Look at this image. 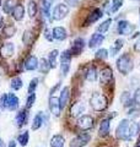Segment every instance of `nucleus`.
I'll return each instance as SVG.
<instances>
[{
	"instance_id": "1",
	"label": "nucleus",
	"mask_w": 140,
	"mask_h": 147,
	"mask_svg": "<svg viewBox=\"0 0 140 147\" xmlns=\"http://www.w3.org/2000/svg\"><path fill=\"white\" fill-rule=\"evenodd\" d=\"M117 69L122 75H128L133 71L134 69V61L133 58L129 54H123L117 59Z\"/></svg>"
},
{
	"instance_id": "2",
	"label": "nucleus",
	"mask_w": 140,
	"mask_h": 147,
	"mask_svg": "<svg viewBox=\"0 0 140 147\" xmlns=\"http://www.w3.org/2000/svg\"><path fill=\"white\" fill-rule=\"evenodd\" d=\"M90 104L92 109L96 112H103L108 107V100H107L105 94L100 93V92H95L90 98Z\"/></svg>"
},
{
	"instance_id": "3",
	"label": "nucleus",
	"mask_w": 140,
	"mask_h": 147,
	"mask_svg": "<svg viewBox=\"0 0 140 147\" xmlns=\"http://www.w3.org/2000/svg\"><path fill=\"white\" fill-rule=\"evenodd\" d=\"M129 126H130V123L128 119L120 120V123L118 124V126L116 129V136L119 140H123V141L130 140L129 139Z\"/></svg>"
},
{
	"instance_id": "4",
	"label": "nucleus",
	"mask_w": 140,
	"mask_h": 147,
	"mask_svg": "<svg viewBox=\"0 0 140 147\" xmlns=\"http://www.w3.org/2000/svg\"><path fill=\"white\" fill-rule=\"evenodd\" d=\"M68 13H69V6L65 5V4H58V5L54 6L52 11V18L55 21H60L64 17H67Z\"/></svg>"
},
{
	"instance_id": "5",
	"label": "nucleus",
	"mask_w": 140,
	"mask_h": 147,
	"mask_svg": "<svg viewBox=\"0 0 140 147\" xmlns=\"http://www.w3.org/2000/svg\"><path fill=\"white\" fill-rule=\"evenodd\" d=\"M91 140V136L86 134V132H84V134H80L77 135L76 137H74V139L70 141V147H85L88 142Z\"/></svg>"
},
{
	"instance_id": "6",
	"label": "nucleus",
	"mask_w": 140,
	"mask_h": 147,
	"mask_svg": "<svg viewBox=\"0 0 140 147\" xmlns=\"http://www.w3.org/2000/svg\"><path fill=\"white\" fill-rule=\"evenodd\" d=\"M135 30V26L133 24H130L129 21H119L118 22V26H117V32H118L119 34H130L133 33V31Z\"/></svg>"
},
{
	"instance_id": "7",
	"label": "nucleus",
	"mask_w": 140,
	"mask_h": 147,
	"mask_svg": "<svg viewBox=\"0 0 140 147\" xmlns=\"http://www.w3.org/2000/svg\"><path fill=\"white\" fill-rule=\"evenodd\" d=\"M77 126L81 129V130H90V129L93 126V118L91 115H81L77 119Z\"/></svg>"
},
{
	"instance_id": "8",
	"label": "nucleus",
	"mask_w": 140,
	"mask_h": 147,
	"mask_svg": "<svg viewBox=\"0 0 140 147\" xmlns=\"http://www.w3.org/2000/svg\"><path fill=\"white\" fill-rule=\"evenodd\" d=\"M14 53H15V45H14V43H4L1 47H0V55L4 58V59H9L11 58Z\"/></svg>"
},
{
	"instance_id": "9",
	"label": "nucleus",
	"mask_w": 140,
	"mask_h": 147,
	"mask_svg": "<svg viewBox=\"0 0 140 147\" xmlns=\"http://www.w3.org/2000/svg\"><path fill=\"white\" fill-rule=\"evenodd\" d=\"M49 110L54 117L60 115L62 108H60V104H59V98L54 97V96H50L49 97Z\"/></svg>"
},
{
	"instance_id": "10",
	"label": "nucleus",
	"mask_w": 140,
	"mask_h": 147,
	"mask_svg": "<svg viewBox=\"0 0 140 147\" xmlns=\"http://www.w3.org/2000/svg\"><path fill=\"white\" fill-rule=\"evenodd\" d=\"M84 48H85V40L82 38H76L74 40L71 49H69V50L71 53V55H80L82 53Z\"/></svg>"
},
{
	"instance_id": "11",
	"label": "nucleus",
	"mask_w": 140,
	"mask_h": 147,
	"mask_svg": "<svg viewBox=\"0 0 140 147\" xmlns=\"http://www.w3.org/2000/svg\"><path fill=\"white\" fill-rule=\"evenodd\" d=\"M103 40H105V36L103 34H101V33H93L91 36L90 40H88V47H90L91 49L97 48V47H100V45L103 43Z\"/></svg>"
},
{
	"instance_id": "12",
	"label": "nucleus",
	"mask_w": 140,
	"mask_h": 147,
	"mask_svg": "<svg viewBox=\"0 0 140 147\" xmlns=\"http://www.w3.org/2000/svg\"><path fill=\"white\" fill-rule=\"evenodd\" d=\"M84 112H85V104H84L82 102L74 103L71 105V109H70V114H71V117H74V118L81 117Z\"/></svg>"
},
{
	"instance_id": "13",
	"label": "nucleus",
	"mask_w": 140,
	"mask_h": 147,
	"mask_svg": "<svg viewBox=\"0 0 140 147\" xmlns=\"http://www.w3.org/2000/svg\"><path fill=\"white\" fill-rule=\"evenodd\" d=\"M69 98H70V88L69 87H64L62 92H60V97H59V104H60V108L62 109L67 107Z\"/></svg>"
},
{
	"instance_id": "14",
	"label": "nucleus",
	"mask_w": 140,
	"mask_h": 147,
	"mask_svg": "<svg viewBox=\"0 0 140 147\" xmlns=\"http://www.w3.org/2000/svg\"><path fill=\"white\" fill-rule=\"evenodd\" d=\"M52 32H53V38L57 40H64V39H67V37H68V32L64 27H60V26L54 27Z\"/></svg>"
},
{
	"instance_id": "15",
	"label": "nucleus",
	"mask_w": 140,
	"mask_h": 147,
	"mask_svg": "<svg viewBox=\"0 0 140 147\" xmlns=\"http://www.w3.org/2000/svg\"><path fill=\"white\" fill-rule=\"evenodd\" d=\"M27 119H29V113H27V110L26 109H21L20 112L17 113V115H16V125L18 127H22L25 124L27 123Z\"/></svg>"
},
{
	"instance_id": "16",
	"label": "nucleus",
	"mask_w": 140,
	"mask_h": 147,
	"mask_svg": "<svg viewBox=\"0 0 140 147\" xmlns=\"http://www.w3.org/2000/svg\"><path fill=\"white\" fill-rule=\"evenodd\" d=\"M109 129H111V123L109 119H103L100 123V129H99V135L101 137H106L109 134Z\"/></svg>"
},
{
	"instance_id": "17",
	"label": "nucleus",
	"mask_w": 140,
	"mask_h": 147,
	"mask_svg": "<svg viewBox=\"0 0 140 147\" xmlns=\"http://www.w3.org/2000/svg\"><path fill=\"white\" fill-rule=\"evenodd\" d=\"M38 59H37L35 55H31V57L27 58V60L25 61V69L29 71H33L36 69H38Z\"/></svg>"
},
{
	"instance_id": "18",
	"label": "nucleus",
	"mask_w": 140,
	"mask_h": 147,
	"mask_svg": "<svg viewBox=\"0 0 140 147\" xmlns=\"http://www.w3.org/2000/svg\"><path fill=\"white\" fill-rule=\"evenodd\" d=\"M18 108V98L16 94L14 93H10L7 94V109L10 110V112H14V110H16Z\"/></svg>"
},
{
	"instance_id": "19",
	"label": "nucleus",
	"mask_w": 140,
	"mask_h": 147,
	"mask_svg": "<svg viewBox=\"0 0 140 147\" xmlns=\"http://www.w3.org/2000/svg\"><path fill=\"white\" fill-rule=\"evenodd\" d=\"M11 13H12V17L15 18L16 21H21L23 16H25V7H23L21 4H17V5H15V7H14Z\"/></svg>"
},
{
	"instance_id": "20",
	"label": "nucleus",
	"mask_w": 140,
	"mask_h": 147,
	"mask_svg": "<svg viewBox=\"0 0 140 147\" xmlns=\"http://www.w3.org/2000/svg\"><path fill=\"white\" fill-rule=\"evenodd\" d=\"M120 103H122L124 107H132V105H134V99L133 97L130 96V93L128 91H124L122 96H120Z\"/></svg>"
},
{
	"instance_id": "21",
	"label": "nucleus",
	"mask_w": 140,
	"mask_h": 147,
	"mask_svg": "<svg viewBox=\"0 0 140 147\" xmlns=\"http://www.w3.org/2000/svg\"><path fill=\"white\" fill-rule=\"evenodd\" d=\"M103 16V12H102L100 9H95L90 15H88L87 17V21H86V24L87 25H90V24H93V22H96V21H99L100 18Z\"/></svg>"
},
{
	"instance_id": "22",
	"label": "nucleus",
	"mask_w": 140,
	"mask_h": 147,
	"mask_svg": "<svg viewBox=\"0 0 140 147\" xmlns=\"http://www.w3.org/2000/svg\"><path fill=\"white\" fill-rule=\"evenodd\" d=\"M100 77H101V81L103 82H109L112 80V77H113V72H112V70L109 67H105V69H102V71L100 74Z\"/></svg>"
},
{
	"instance_id": "23",
	"label": "nucleus",
	"mask_w": 140,
	"mask_h": 147,
	"mask_svg": "<svg viewBox=\"0 0 140 147\" xmlns=\"http://www.w3.org/2000/svg\"><path fill=\"white\" fill-rule=\"evenodd\" d=\"M64 137L62 135H54L50 139V147H64Z\"/></svg>"
},
{
	"instance_id": "24",
	"label": "nucleus",
	"mask_w": 140,
	"mask_h": 147,
	"mask_svg": "<svg viewBox=\"0 0 140 147\" xmlns=\"http://www.w3.org/2000/svg\"><path fill=\"white\" fill-rule=\"evenodd\" d=\"M123 44H124V40L123 39H116V42H114V44H113V47L111 48V50H109V53H111V57H116L117 54H118V52L120 49H122V47H123Z\"/></svg>"
},
{
	"instance_id": "25",
	"label": "nucleus",
	"mask_w": 140,
	"mask_h": 147,
	"mask_svg": "<svg viewBox=\"0 0 140 147\" xmlns=\"http://www.w3.org/2000/svg\"><path fill=\"white\" fill-rule=\"evenodd\" d=\"M16 33V27L14 25H7L3 28V36L5 37V38H11L14 37Z\"/></svg>"
},
{
	"instance_id": "26",
	"label": "nucleus",
	"mask_w": 140,
	"mask_h": 147,
	"mask_svg": "<svg viewBox=\"0 0 140 147\" xmlns=\"http://www.w3.org/2000/svg\"><path fill=\"white\" fill-rule=\"evenodd\" d=\"M58 55H59V52L57 49L52 50L49 53V57H48V61H49V65L52 69H55L57 67V59H58Z\"/></svg>"
},
{
	"instance_id": "27",
	"label": "nucleus",
	"mask_w": 140,
	"mask_h": 147,
	"mask_svg": "<svg viewBox=\"0 0 140 147\" xmlns=\"http://www.w3.org/2000/svg\"><path fill=\"white\" fill-rule=\"evenodd\" d=\"M140 132V125L139 123H133L129 126V139H134L135 136H138Z\"/></svg>"
},
{
	"instance_id": "28",
	"label": "nucleus",
	"mask_w": 140,
	"mask_h": 147,
	"mask_svg": "<svg viewBox=\"0 0 140 147\" xmlns=\"http://www.w3.org/2000/svg\"><path fill=\"white\" fill-rule=\"evenodd\" d=\"M86 80L90 82H93L97 80V69L95 66L88 67V70L86 71Z\"/></svg>"
},
{
	"instance_id": "29",
	"label": "nucleus",
	"mask_w": 140,
	"mask_h": 147,
	"mask_svg": "<svg viewBox=\"0 0 140 147\" xmlns=\"http://www.w3.org/2000/svg\"><path fill=\"white\" fill-rule=\"evenodd\" d=\"M38 69H39V71L42 74H47L52 67H50V65H49V61L43 58V59H41L39 63H38Z\"/></svg>"
},
{
	"instance_id": "30",
	"label": "nucleus",
	"mask_w": 140,
	"mask_h": 147,
	"mask_svg": "<svg viewBox=\"0 0 140 147\" xmlns=\"http://www.w3.org/2000/svg\"><path fill=\"white\" fill-rule=\"evenodd\" d=\"M42 124H43V117H42V113H38L32 121V130H38L42 126Z\"/></svg>"
},
{
	"instance_id": "31",
	"label": "nucleus",
	"mask_w": 140,
	"mask_h": 147,
	"mask_svg": "<svg viewBox=\"0 0 140 147\" xmlns=\"http://www.w3.org/2000/svg\"><path fill=\"white\" fill-rule=\"evenodd\" d=\"M10 86H11V88H12L14 91H18V90L22 88L23 82H22V80L20 79V77H14V79H11Z\"/></svg>"
},
{
	"instance_id": "32",
	"label": "nucleus",
	"mask_w": 140,
	"mask_h": 147,
	"mask_svg": "<svg viewBox=\"0 0 140 147\" xmlns=\"http://www.w3.org/2000/svg\"><path fill=\"white\" fill-rule=\"evenodd\" d=\"M111 24H112V20H111V18H107L106 21L102 22V24H101L99 27H97V31H99V33H106V32L109 30Z\"/></svg>"
},
{
	"instance_id": "33",
	"label": "nucleus",
	"mask_w": 140,
	"mask_h": 147,
	"mask_svg": "<svg viewBox=\"0 0 140 147\" xmlns=\"http://www.w3.org/2000/svg\"><path fill=\"white\" fill-rule=\"evenodd\" d=\"M37 4L36 1H33V0H30V3H29V5H27V11H29V15L30 17H35L37 15Z\"/></svg>"
},
{
	"instance_id": "34",
	"label": "nucleus",
	"mask_w": 140,
	"mask_h": 147,
	"mask_svg": "<svg viewBox=\"0 0 140 147\" xmlns=\"http://www.w3.org/2000/svg\"><path fill=\"white\" fill-rule=\"evenodd\" d=\"M29 140H30V134H29V131H23L21 135H18L17 137V141L20 142V145L25 147L27 144H29Z\"/></svg>"
},
{
	"instance_id": "35",
	"label": "nucleus",
	"mask_w": 140,
	"mask_h": 147,
	"mask_svg": "<svg viewBox=\"0 0 140 147\" xmlns=\"http://www.w3.org/2000/svg\"><path fill=\"white\" fill-rule=\"evenodd\" d=\"M14 7H15V3H14V0H6L5 3H4V6H3V10L5 13H11Z\"/></svg>"
},
{
	"instance_id": "36",
	"label": "nucleus",
	"mask_w": 140,
	"mask_h": 147,
	"mask_svg": "<svg viewBox=\"0 0 140 147\" xmlns=\"http://www.w3.org/2000/svg\"><path fill=\"white\" fill-rule=\"evenodd\" d=\"M71 53L70 50H64V52L60 54V63H70L71 61Z\"/></svg>"
},
{
	"instance_id": "37",
	"label": "nucleus",
	"mask_w": 140,
	"mask_h": 147,
	"mask_svg": "<svg viewBox=\"0 0 140 147\" xmlns=\"http://www.w3.org/2000/svg\"><path fill=\"white\" fill-rule=\"evenodd\" d=\"M123 5V0H112L111 5V12H117Z\"/></svg>"
},
{
	"instance_id": "38",
	"label": "nucleus",
	"mask_w": 140,
	"mask_h": 147,
	"mask_svg": "<svg viewBox=\"0 0 140 147\" xmlns=\"http://www.w3.org/2000/svg\"><path fill=\"white\" fill-rule=\"evenodd\" d=\"M95 58L105 60V59L108 58V50H107V49H99L96 52V54H95Z\"/></svg>"
},
{
	"instance_id": "39",
	"label": "nucleus",
	"mask_w": 140,
	"mask_h": 147,
	"mask_svg": "<svg viewBox=\"0 0 140 147\" xmlns=\"http://www.w3.org/2000/svg\"><path fill=\"white\" fill-rule=\"evenodd\" d=\"M37 86H38V79L37 77H35V79H32L30 85H29V94H32L35 93V91L37 88Z\"/></svg>"
},
{
	"instance_id": "40",
	"label": "nucleus",
	"mask_w": 140,
	"mask_h": 147,
	"mask_svg": "<svg viewBox=\"0 0 140 147\" xmlns=\"http://www.w3.org/2000/svg\"><path fill=\"white\" fill-rule=\"evenodd\" d=\"M0 109L1 110L7 109V94L6 93L0 96Z\"/></svg>"
},
{
	"instance_id": "41",
	"label": "nucleus",
	"mask_w": 140,
	"mask_h": 147,
	"mask_svg": "<svg viewBox=\"0 0 140 147\" xmlns=\"http://www.w3.org/2000/svg\"><path fill=\"white\" fill-rule=\"evenodd\" d=\"M32 32L31 31H26L25 33H23V37H22V40H23V43H25L26 45H29L31 43V40H32Z\"/></svg>"
},
{
	"instance_id": "42",
	"label": "nucleus",
	"mask_w": 140,
	"mask_h": 147,
	"mask_svg": "<svg viewBox=\"0 0 140 147\" xmlns=\"http://www.w3.org/2000/svg\"><path fill=\"white\" fill-rule=\"evenodd\" d=\"M35 102H36V93L29 94V98H27V100H26V108L30 109L32 105L35 104Z\"/></svg>"
},
{
	"instance_id": "43",
	"label": "nucleus",
	"mask_w": 140,
	"mask_h": 147,
	"mask_svg": "<svg viewBox=\"0 0 140 147\" xmlns=\"http://www.w3.org/2000/svg\"><path fill=\"white\" fill-rule=\"evenodd\" d=\"M60 70H62V74L65 76L70 70V63H60Z\"/></svg>"
},
{
	"instance_id": "44",
	"label": "nucleus",
	"mask_w": 140,
	"mask_h": 147,
	"mask_svg": "<svg viewBox=\"0 0 140 147\" xmlns=\"http://www.w3.org/2000/svg\"><path fill=\"white\" fill-rule=\"evenodd\" d=\"M133 99H134V103L137 104L138 107H140V87L135 90L134 96H133Z\"/></svg>"
},
{
	"instance_id": "45",
	"label": "nucleus",
	"mask_w": 140,
	"mask_h": 147,
	"mask_svg": "<svg viewBox=\"0 0 140 147\" xmlns=\"http://www.w3.org/2000/svg\"><path fill=\"white\" fill-rule=\"evenodd\" d=\"M44 38H46L47 40H49V42H52V40L54 39V38H53V32L47 28V30L44 31Z\"/></svg>"
},
{
	"instance_id": "46",
	"label": "nucleus",
	"mask_w": 140,
	"mask_h": 147,
	"mask_svg": "<svg viewBox=\"0 0 140 147\" xmlns=\"http://www.w3.org/2000/svg\"><path fill=\"white\" fill-rule=\"evenodd\" d=\"M138 115H139V108H132L129 110V117L137 118Z\"/></svg>"
},
{
	"instance_id": "47",
	"label": "nucleus",
	"mask_w": 140,
	"mask_h": 147,
	"mask_svg": "<svg viewBox=\"0 0 140 147\" xmlns=\"http://www.w3.org/2000/svg\"><path fill=\"white\" fill-rule=\"evenodd\" d=\"M64 1H65V4H67L68 6L74 7V6H76V5H77L79 0H64Z\"/></svg>"
},
{
	"instance_id": "48",
	"label": "nucleus",
	"mask_w": 140,
	"mask_h": 147,
	"mask_svg": "<svg viewBox=\"0 0 140 147\" xmlns=\"http://www.w3.org/2000/svg\"><path fill=\"white\" fill-rule=\"evenodd\" d=\"M134 50L137 53H140V38L137 40V42H135V44H134Z\"/></svg>"
},
{
	"instance_id": "49",
	"label": "nucleus",
	"mask_w": 140,
	"mask_h": 147,
	"mask_svg": "<svg viewBox=\"0 0 140 147\" xmlns=\"http://www.w3.org/2000/svg\"><path fill=\"white\" fill-rule=\"evenodd\" d=\"M3 25H4V17H3L1 15H0V28L3 27Z\"/></svg>"
},
{
	"instance_id": "50",
	"label": "nucleus",
	"mask_w": 140,
	"mask_h": 147,
	"mask_svg": "<svg viewBox=\"0 0 140 147\" xmlns=\"http://www.w3.org/2000/svg\"><path fill=\"white\" fill-rule=\"evenodd\" d=\"M0 147H6V144L3 141V139H0Z\"/></svg>"
},
{
	"instance_id": "51",
	"label": "nucleus",
	"mask_w": 140,
	"mask_h": 147,
	"mask_svg": "<svg viewBox=\"0 0 140 147\" xmlns=\"http://www.w3.org/2000/svg\"><path fill=\"white\" fill-rule=\"evenodd\" d=\"M9 147H16V142L15 141H11L10 144H9Z\"/></svg>"
},
{
	"instance_id": "52",
	"label": "nucleus",
	"mask_w": 140,
	"mask_h": 147,
	"mask_svg": "<svg viewBox=\"0 0 140 147\" xmlns=\"http://www.w3.org/2000/svg\"><path fill=\"white\" fill-rule=\"evenodd\" d=\"M47 1H48V3H50V4H53V3L55 1V0H47Z\"/></svg>"
},
{
	"instance_id": "53",
	"label": "nucleus",
	"mask_w": 140,
	"mask_h": 147,
	"mask_svg": "<svg viewBox=\"0 0 140 147\" xmlns=\"http://www.w3.org/2000/svg\"><path fill=\"white\" fill-rule=\"evenodd\" d=\"M137 147H140V141L138 142V145H137Z\"/></svg>"
},
{
	"instance_id": "54",
	"label": "nucleus",
	"mask_w": 140,
	"mask_h": 147,
	"mask_svg": "<svg viewBox=\"0 0 140 147\" xmlns=\"http://www.w3.org/2000/svg\"><path fill=\"white\" fill-rule=\"evenodd\" d=\"M1 3H3V0H0V5H1Z\"/></svg>"
},
{
	"instance_id": "55",
	"label": "nucleus",
	"mask_w": 140,
	"mask_h": 147,
	"mask_svg": "<svg viewBox=\"0 0 140 147\" xmlns=\"http://www.w3.org/2000/svg\"><path fill=\"white\" fill-rule=\"evenodd\" d=\"M133 1H140V0H133Z\"/></svg>"
}]
</instances>
